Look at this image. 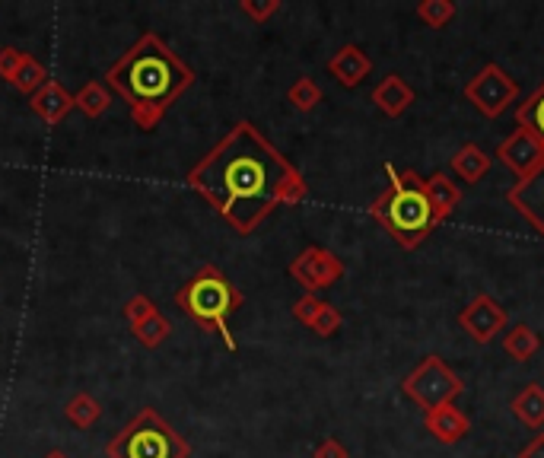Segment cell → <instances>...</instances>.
Returning <instances> with one entry per match:
<instances>
[{"instance_id":"3957f363","label":"cell","mask_w":544,"mask_h":458,"mask_svg":"<svg viewBox=\"0 0 544 458\" xmlns=\"http://www.w3.org/2000/svg\"><path fill=\"white\" fill-rule=\"evenodd\" d=\"M112 80L118 90L131 96L134 102L166 105L188 83V70L175 61L160 42L147 39L115 67Z\"/></svg>"},{"instance_id":"7c38bea8","label":"cell","mask_w":544,"mask_h":458,"mask_svg":"<svg viewBox=\"0 0 544 458\" xmlns=\"http://www.w3.org/2000/svg\"><path fill=\"white\" fill-rule=\"evenodd\" d=\"M293 274L303 280L306 287L319 290V287H331L335 280L344 274V264L331 255V252H322V249H309L303 252V258L293 264Z\"/></svg>"},{"instance_id":"cb8c5ba5","label":"cell","mask_w":544,"mask_h":458,"mask_svg":"<svg viewBox=\"0 0 544 458\" xmlns=\"http://www.w3.org/2000/svg\"><path fill=\"white\" fill-rule=\"evenodd\" d=\"M516 458H544V433H538L529 446H522Z\"/></svg>"},{"instance_id":"7402d4cb","label":"cell","mask_w":544,"mask_h":458,"mask_svg":"<svg viewBox=\"0 0 544 458\" xmlns=\"http://www.w3.org/2000/svg\"><path fill=\"white\" fill-rule=\"evenodd\" d=\"M338 325H341V315L331 309V306H322L319 315H315V322H312V328L319 331V334H325V338H328V334H335Z\"/></svg>"},{"instance_id":"9a60e30c","label":"cell","mask_w":544,"mask_h":458,"mask_svg":"<svg viewBox=\"0 0 544 458\" xmlns=\"http://www.w3.org/2000/svg\"><path fill=\"white\" fill-rule=\"evenodd\" d=\"M424 188H427V198L433 204V214L436 220H449L452 210L462 204V188L455 185L446 172H433L430 179H424Z\"/></svg>"},{"instance_id":"4fadbf2b","label":"cell","mask_w":544,"mask_h":458,"mask_svg":"<svg viewBox=\"0 0 544 458\" xmlns=\"http://www.w3.org/2000/svg\"><path fill=\"white\" fill-rule=\"evenodd\" d=\"M373 102L379 105V112L382 115H389V118H401L405 115L411 105H414V90H411V83L405 77H398V74H389L385 77L376 90H373Z\"/></svg>"},{"instance_id":"7a4b0ae2","label":"cell","mask_w":544,"mask_h":458,"mask_svg":"<svg viewBox=\"0 0 544 458\" xmlns=\"http://www.w3.org/2000/svg\"><path fill=\"white\" fill-rule=\"evenodd\" d=\"M385 172H389L392 182L373 201L370 214L401 249H417V245H424L433 236V229L440 226V220L433 214V204L427 198L424 179H420L414 169L395 172V166H385Z\"/></svg>"},{"instance_id":"30bf717a","label":"cell","mask_w":544,"mask_h":458,"mask_svg":"<svg viewBox=\"0 0 544 458\" xmlns=\"http://www.w3.org/2000/svg\"><path fill=\"white\" fill-rule=\"evenodd\" d=\"M506 204H510L516 214L544 239V166L532 175V179L516 182L510 191H506Z\"/></svg>"},{"instance_id":"277c9868","label":"cell","mask_w":544,"mask_h":458,"mask_svg":"<svg viewBox=\"0 0 544 458\" xmlns=\"http://www.w3.org/2000/svg\"><path fill=\"white\" fill-rule=\"evenodd\" d=\"M401 392H405L417 404V408L427 414V411L443 408V404H452L465 392V382L443 357L430 354L405 376V382H401Z\"/></svg>"},{"instance_id":"ffe728a7","label":"cell","mask_w":544,"mask_h":458,"mask_svg":"<svg viewBox=\"0 0 544 458\" xmlns=\"http://www.w3.org/2000/svg\"><path fill=\"white\" fill-rule=\"evenodd\" d=\"M455 16H459L455 0H424V4H417V20L427 29H446Z\"/></svg>"},{"instance_id":"2e32d148","label":"cell","mask_w":544,"mask_h":458,"mask_svg":"<svg viewBox=\"0 0 544 458\" xmlns=\"http://www.w3.org/2000/svg\"><path fill=\"white\" fill-rule=\"evenodd\" d=\"M510 408H513V417L519 420L522 427H529V430L544 427V389L538 382L525 385V389L513 398Z\"/></svg>"},{"instance_id":"d6986e66","label":"cell","mask_w":544,"mask_h":458,"mask_svg":"<svg viewBox=\"0 0 544 458\" xmlns=\"http://www.w3.org/2000/svg\"><path fill=\"white\" fill-rule=\"evenodd\" d=\"M516 125L522 131H529L538 144H544V83L532 96H525L519 105H516Z\"/></svg>"},{"instance_id":"8992f818","label":"cell","mask_w":544,"mask_h":458,"mask_svg":"<svg viewBox=\"0 0 544 458\" xmlns=\"http://www.w3.org/2000/svg\"><path fill=\"white\" fill-rule=\"evenodd\" d=\"M118 455L121 458H179L182 443L156 417H144L118 443Z\"/></svg>"},{"instance_id":"44dd1931","label":"cell","mask_w":544,"mask_h":458,"mask_svg":"<svg viewBox=\"0 0 544 458\" xmlns=\"http://www.w3.org/2000/svg\"><path fill=\"white\" fill-rule=\"evenodd\" d=\"M290 96H293V102H296V105H300V109H303V112H309V109H312V105H315V102H319V99H322V93H319V86H315L312 80H303V83H296V86H293V93H290Z\"/></svg>"},{"instance_id":"5b68a950","label":"cell","mask_w":544,"mask_h":458,"mask_svg":"<svg viewBox=\"0 0 544 458\" xmlns=\"http://www.w3.org/2000/svg\"><path fill=\"white\" fill-rule=\"evenodd\" d=\"M462 93L484 118H500L519 99V83L500 64L490 61L465 83Z\"/></svg>"},{"instance_id":"6da1fadb","label":"cell","mask_w":544,"mask_h":458,"mask_svg":"<svg viewBox=\"0 0 544 458\" xmlns=\"http://www.w3.org/2000/svg\"><path fill=\"white\" fill-rule=\"evenodd\" d=\"M204 195L230 217L242 233L255 226L277 201H300L303 182L280 153L242 125L210 160L191 175Z\"/></svg>"},{"instance_id":"ba28073f","label":"cell","mask_w":544,"mask_h":458,"mask_svg":"<svg viewBox=\"0 0 544 458\" xmlns=\"http://www.w3.org/2000/svg\"><path fill=\"white\" fill-rule=\"evenodd\" d=\"M185 303H188V309L195 312L201 322H217V328L226 331L223 328V319H226V312L233 309L236 296H233V290L226 287L220 277L204 274V277H198L195 284L188 287Z\"/></svg>"},{"instance_id":"52a82bcc","label":"cell","mask_w":544,"mask_h":458,"mask_svg":"<svg viewBox=\"0 0 544 458\" xmlns=\"http://www.w3.org/2000/svg\"><path fill=\"white\" fill-rule=\"evenodd\" d=\"M455 322H459V328L475 344H490L500 331H506L510 315H506V309L490 293H478V296L468 299V306H462Z\"/></svg>"},{"instance_id":"e0dca14e","label":"cell","mask_w":544,"mask_h":458,"mask_svg":"<svg viewBox=\"0 0 544 458\" xmlns=\"http://www.w3.org/2000/svg\"><path fill=\"white\" fill-rule=\"evenodd\" d=\"M452 172L459 175L462 182L478 185L490 172V156L478 144H465V147H459V153L452 156Z\"/></svg>"},{"instance_id":"ac0fdd59","label":"cell","mask_w":544,"mask_h":458,"mask_svg":"<svg viewBox=\"0 0 544 458\" xmlns=\"http://www.w3.org/2000/svg\"><path fill=\"white\" fill-rule=\"evenodd\" d=\"M538 347H541V338H538V331L532 325H513L510 331L503 334V350H506V357L516 360V363H529L535 354H538Z\"/></svg>"},{"instance_id":"9c48e42d","label":"cell","mask_w":544,"mask_h":458,"mask_svg":"<svg viewBox=\"0 0 544 458\" xmlns=\"http://www.w3.org/2000/svg\"><path fill=\"white\" fill-rule=\"evenodd\" d=\"M497 160H500L506 169H510L519 182H525V179H532V175L544 166V144H538V140H535L529 131L516 128V131L497 147Z\"/></svg>"},{"instance_id":"603a6c76","label":"cell","mask_w":544,"mask_h":458,"mask_svg":"<svg viewBox=\"0 0 544 458\" xmlns=\"http://www.w3.org/2000/svg\"><path fill=\"white\" fill-rule=\"evenodd\" d=\"M315 458H347V449L338 443V439H328V443L319 446V452H315Z\"/></svg>"},{"instance_id":"8fae6325","label":"cell","mask_w":544,"mask_h":458,"mask_svg":"<svg viewBox=\"0 0 544 458\" xmlns=\"http://www.w3.org/2000/svg\"><path fill=\"white\" fill-rule=\"evenodd\" d=\"M424 430L443 446H459L462 439L471 433V417L455 408V404H443V408L424 414Z\"/></svg>"},{"instance_id":"5bb4252c","label":"cell","mask_w":544,"mask_h":458,"mask_svg":"<svg viewBox=\"0 0 544 458\" xmlns=\"http://www.w3.org/2000/svg\"><path fill=\"white\" fill-rule=\"evenodd\" d=\"M331 74H335L344 86H360L366 77H370V70H373V61L370 55H366L363 48L357 45H344L335 58H331Z\"/></svg>"}]
</instances>
